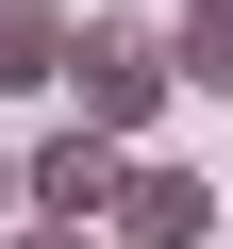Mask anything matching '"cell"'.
Instances as JSON below:
<instances>
[{"instance_id": "cell-1", "label": "cell", "mask_w": 233, "mask_h": 249, "mask_svg": "<svg viewBox=\"0 0 233 249\" xmlns=\"http://www.w3.org/2000/svg\"><path fill=\"white\" fill-rule=\"evenodd\" d=\"M167 83H183V50H167L150 17H83V50H67V100L100 116V133H150V116H167Z\"/></svg>"}, {"instance_id": "cell-2", "label": "cell", "mask_w": 233, "mask_h": 249, "mask_svg": "<svg viewBox=\"0 0 233 249\" xmlns=\"http://www.w3.org/2000/svg\"><path fill=\"white\" fill-rule=\"evenodd\" d=\"M17 183H34V216H67V232H100L116 199H134V133H100V116H67L50 150H17Z\"/></svg>"}, {"instance_id": "cell-3", "label": "cell", "mask_w": 233, "mask_h": 249, "mask_svg": "<svg viewBox=\"0 0 233 249\" xmlns=\"http://www.w3.org/2000/svg\"><path fill=\"white\" fill-rule=\"evenodd\" d=\"M216 216H233V183H200V166H134V199H116L100 232H116V249H216Z\"/></svg>"}, {"instance_id": "cell-4", "label": "cell", "mask_w": 233, "mask_h": 249, "mask_svg": "<svg viewBox=\"0 0 233 249\" xmlns=\"http://www.w3.org/2000/svg\"><path fill=\"white\" fill-rule=\"evenodd\" d=\"M167 50H183L200 100H233V0H183V34H167Z\"/></svg>"}, {"instance_id": "cell-5", "label": "cell", "mask_w": 233, "mask_h": 249, "mask_svg": "<svg viewBox=\"0 0 233 249\" xmlns=\"http://www.w3.org/2000/svg\"><path fill=\"white\" fill-rule=\"evenodd\" d=\"M0 249H83V232H67V216H34V232H0Z\"/></svg>"}, {"instance_id": "cell-6", "label": "cell", "mask_w": 233, "mask_h": 249, "mask_svg": "<svg viewBox=\"0 0 233 249\" xmlns=\"http://www.w3.org/2000/svg\"><path fill=\"white\" fill-rule=\"evenodd\" d=\"M17 199H34V183H17V150H0V216H17Z\"/></svg>"}]
</instances>
